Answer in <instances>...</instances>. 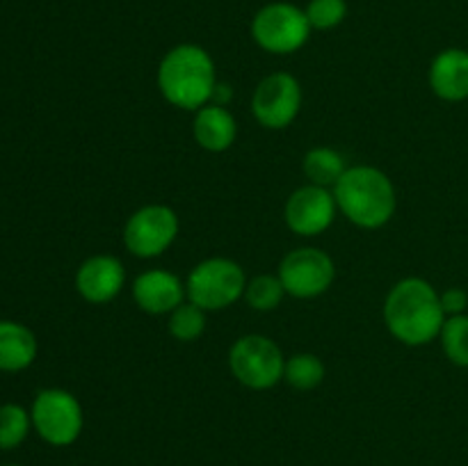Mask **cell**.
Listing matches in <instances>:
<instances>
[{"instance_id": "obj_1", "label": "cell", "mask_w": 468, "mask_h": 466, "mask_svg": "<svg viewBox=\"0 0 468 466\" xmlns=\"http://www.w3.org/2000/svg\"><path fill=\"white\" fill-rule=\"evenodd\" d=\"M384 323L393 338L405 345H428L441 334L446 313L437 288L420 277H407L388 291Z\"/></svg>"}, {"instance_id": "obj_2", "label": "cell", "mask_w": 468, "mask_h": 466, "mask_svg": "<svg viewBox=\"0 0 468 466\" xmlns=\"http://www.w3.org/2000/svg\"><path fill=\"white\" fill-rule=\"evenodd\" d=\"M160 94L183 110H199L213 101L218 76L215 62L197 44H178L167 50L158 67Z\"/></svg>"}, {"instance_id": "obj_3", "label": "cell", "mask_w": 468, "mask_h": 466, "mask_svg": "<svg viewBox=\"0 0 468 466\" xmlns=\"http://www.w3.org/2000/svg\"><path fill=\"white\" fill-rule=\"evenodd\" d=\"M332 192L336 196L338 210L361 228H379L396 215V187L391 178L378 167H347Z\"/></svg>"}, {"instance_id": "obj_4", "label": "cell", "mask_w": 468, "mask_h": 466, "mask_svg": "<svg viewBox=\"0 0 468 466\" xmlns=\"http://www.w3.org/2000/svg\"><path fill=\"white\" fill-rule=\"evenodd\" d=\"M245 286L247 277L240 265L222 256L201 260L186 279L187 300L204 311L229 309L245 295Z\"/></svg>"}, {"instance_id": "obj_5", "label": "cell", "mask_w": 468, "mask_h": 466, "mask_svg": "<svg viewBox=\"0 0 468 466\" xmlns=\"http://www.w3.org/2000/svg\"><path fill=\"white\" fill-rule=\"evenodd\" d=\"M229 368L242 387L265 391L283 379L286 359L272 338L250 334V336L238 338L231 345Z\"/></svg>"}, {"instance_id": "obj_6", "label": "cell", "mask_w": 468, "mask_h": 466, "mask_svg": "<svg viewBox=\"0 0 468 466\" xmlns=\"http://www.w3.org/2000/svg\"><path fill=\"white\" fill-rule=\"evenodd\" d=\"M30 416L37 434L55 448L71 446L85 425L80 402L64 388H44L37 393Z\"/></svg>"}, {"instance_id": "obj_7", "label": "cell", "mask_w": 468, "mask_h": 466, "mask_svg": "<svg viewBox=\"0 0 468 466\" xmlns=\"http://www.w3.org/2000/svg\"><path fill=\"white\" fill-rule=\"evenodd\" d=\"M311 26L304 9L291 3H270L254 14L251 37L272 55H291L309 41Z\"/></svg>"}, {"instance_id": "obj_8", "label": "cell", "mask_w": 468, "mask_h": 466, "mask_svg": "<svg viewBox=\"0 0 468 466\" xmlns=\"http://www.w3.org/2000/svg\"><path fill=\"white\" fill-rule=\"evenodd\" d=\"M178 236V215L165 204L142 206L123 227V245L137 259H155L174 245Z\"/></svg>"}, {"instance_id": "obj_9", "label": "cell", "mask_w": 468, "mask_h": 466, "mask_svg": "<svg viewBox=\"0 0 468 466\" xmlns=\"http://www.w3.org/2000/svg\"><path fill=\"white\" fill-rule=\"evenodd\" d=\"M334 277H336V268H334L332 256L318 247H300L283 256L279 265V279L283 288L288 295L297 300H314L327 292Z\"/></svg>"}, {"instance_id": "obj_10", "label": "cell", "mask_w": 468, "mask_h": 466, "mask_svg": "<svg viewBox=\"0 0 468 466\" xmlns=\"http://www.w3.org/2000/svg\"><path fill=\"white\" fill-rule=\"evenodd\" d=\"M302 108V87L295 76L286 71L270 73L251 96V112L256 122L270 131L288 128Z\"/></svg>"}, {"instance_id": "obj_11", "label": "cell", "mask_w": 468, "mask_h": 466, "mask_svg": "<svg viewBox=\"0 0 468 466\" xmlns=\"http://www.w3.org/2000/svg\"><path fill=\"white\" fill-rule=\"evenodd\" d=\"M336 196L329 187H320L309 183L292 192L283 208V219L288 228L297 236H320L327 231L336 217Z\"/></svg>"}, {"instance_id": "obj_12", "label": "cell", "mask_w": 468, "mask_h": 466, "mask_svg": "<svg viewBox=\"0 0 468 466\" xmlns=\"http://www.w3.org/2000/svg\"><path fill=\"white\" fill-rule=\"evenodd\" d=\"M123 283H126V270L122 260L108 254H96L87 259L76 274L78 292L91 304L112 302L123 291Z\"/></svg>"}, {"instance_id": "obj_13", "label": "cell", "mask_w": 468, "mask_h": 466, "mask_svg": "<svg viewBox=\"0 0 468 466\" xmlns=\"http://www.w3.org/2000/svg\"><path fill=\"white\" fill-rule=\"evenodd\" d=\"M186 295V283L169 270H149L133 283V300L144 313L151 315L172 313L183 304Z\"/></svg>"}, {"instance_id": "obj_14", "label": "cell", "mask_w": 468, "mask_h": 466, "mask_svg": "<svg viewBox=\"0 0 468 466\" xmlns=\"http://www.w3.org/2000/svg\"><path fill=\"white\" fill-rule=\"evenodd\" d=\"M430 87L443 101L468 99V50L446 48L430 64Z\"/></svg>"}, {"instance_id": "obj_15", "label": "cell", "mask_w": 468, "mask_h": 466, "mask_svg": "<svg viewBox=\"0 0 468 466\" xmlns=\"http://www.w3.org/2000/svg\"><path fill=\"white\" fill-rule=\"evenodd\" d=\"M192 132H195V140L201 149L222 154V151L231 149L233 142H236L238 123L224 105L210 103L197 110Z\"/></svg>"}, {"instance_id": "obj_16", "label": "cell", "mask_w": 468, "mask_h": 466, "mask_svg": "<svg viewBox=\"0 0 468 466\" xmlns=\"http://www.w3.org/2000/svg\"><path fill=\"white\" fill-rule=\"evenodd\" d=\"M37 356V338L26 324L0 320V370L18 373L32 365Z\"/></svg>"}, {"instance_id": "obj_17", "label": "cell", "mask_w": 468, "mask_h": 466, "mask_svg": "<svg viewBox=\"0 0 468 466\" xmlns=\"http://www.w3.org/2000/svg\"><path fill=\"white\" fill-rule=\"evenodd\" d=\"M306 178H309L314 185L329 187L332 190L338 183V178L346 174V160L338 154L336 149H329V146H315L309 154L304 155V163H302Z\"/></svg>"}, {"instance_id": "obj_18", "label": "cell", "mask_w": 468, "mask_h": 466, "mask_svg": "<svg viewBox=\"0 0 468 466\" xmlns=\"http://www.w3.org/2000/svg\"><path fill=\"white\" fill-rule=\"evenodd\" d=\"M324 364L320 356L302 352V355L286 359V368H283V379L291 384L297 391H311V388L320 387L324 379Z\"/></svg>"}, {"instance_id": "obj_19", "label": "cell", "mask_w": 468, "mask_h": 466, "mask_svg": "<svg viewBox=\"0 0 468 466\" xmlns=\"http://www.w3.org/2000/svg\"><path fill=\"white\" fill-rule=\"evenodd\" d=\"M286 295L288 292L279 274H259L251 281H247L242 297L254 311H272L282 304Z\"/></svg>"}, {"instance_id": "obj_20", "label": "cell", "mask_w": 468, "mask_h": 466, "mask_svg": "<svg viewBox=\"0 0 468 466\" xmlns=\"http://www.w3.org/2000/svg\"><path fill=\"white\" fill-rule=\"evenodd\" d=\"M32 428L30 411L23 409L21 405H3L0 407V448L12 450L18 448L27 439Z\"/></svg>"}, {"instance_id": "obj_21", "label": "cell", "mask_w": 468, "mask_h": 466, "mask_svg": "<svg viewBox=\"0 0 468 466\" xmlns=\"http://www.w3.org/2000/svg\"><path fill=\"white\" fill-rule=\"evenodd\" d=\"M439 338H441L448 361L460 368H468V315L462 313L446 318Z\"/></svg>"}, {"instance_id": "obj_22", "label": "cell", "mask_w": 468, "mask_h": 466, "mask_svg": "<svg viewBox=\"0 0 468 466\" xmlns=\"http://www.w3.org/2000/svg\"><path fill=\"white\" fill-rule=\"evenodd\" d=\"M169 334L181 343H192L204 334L206 329V311L199 309L192 302H183L181 306L169 313Z\"/></svg>"}, {"instance_id": "obj_23", "label": "cell", "mask_w": 468, "mask_h": 466, "mask_svg": "<svg viewBox=\"0 0 468 466\" xmlns=\"http://www.w3.org/2000/svg\"><path fill=\"white\" fill-rule=\"evenodd\" d=\"M304 12L311 30H334L346 21L347 3L346 0H311Z\"/></svg>"}, {"instance_id": "obj_24", "label": "cell", "mask_w": 468, "mask_h": 466, "mask_svg": "<svg viewBox=\"0 0 468 466\" xmlns=\"http://www.w3.org/2000/svg\"><path fill=\"white\" fill-rule=\"evenodd\" d=\"M439 300H441V309L446 313V318L451 315H462L468 306V292L462 288H448V291L439 292Z\"/></svg>"}, {"instance_id": "obj_25", "label": "cell", "mask_w": 468, "mask_h": 466, "mask_svg": "<svg viewBox=\"0 0 468 466\" xmlns=\"http://www.w3.org/2000/svg\"><path fill=\"white\" fill-rule=\"evenodd\" d=\"M7 466H18V464H7Z\"/></svg>"}]
</instances>
